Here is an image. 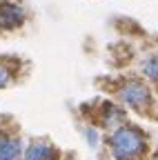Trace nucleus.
<instances>
[{
  "instance_id": "f257e3e1",
  "label": "nucleus",
  "mask_w": 158,
  "mask_h": 160,
  "mask_svg": "<svg viewBox=\"0 0 158 160\" xmlns=\"http://www.w3.org/2000/svg\"><path fill=\"white\" fill-rule=\"evenodd\" d=\"M107 145L114 160H143L147 153V136L136 125H120L111 129L107 136Z\"/></svg>"
},
{
  "instance_id": "f03ea898",
  "label": "nucleus",
  "mask_w": 158,
  "mask_h": 160,
  "mask_svg": "<svg viewBox=\"0 0 158 160\" xmlns=\"http://www.w3.org/2000/svg\"><path fill=\"white\" fill-rule=\"evenodd\" d=\"M118 100H120V105L134 109V111H147L151 109L154 105V96H151V89L147 82L138 78H131V80H125V82L118 87Z\"/></svg>"
},
{
  "instance_id": "7ed1b4c3",
  "label": "nucleus",
  "mask_w": 158,
  "mask_h": 160,
  "mask_svg": "<svg viewBox=\"0 0 158 160\" xmlns=\"http://www.w3.org/2000/svg\"><path fill=\"white\" fill-rule=\"evenodd\" d=\"M27 22V11L20 2L0 0V31H16Z\"/></svg>"
},
{
  "instance_id": "20e7f679",
  "label": "nucleus",
  "mask_w": 158,
  "mask_h": 160,
  "mask_svg": "<svg viewBox=\"0 0 158 160\" xmlns=\"http://www.w3.org/2000/svg\"><path fill=\"white\" fill-rule=\"evenodd\" d=\"M25 153V140L11 133V131H0V160H23Z\"/></svg>"
},
{
  "instance_id": "39448f33",
  "label": "nucleus",
  "mask_w": 158,
  "mask_h": 160,
  "mask_svg": "<svg viewBox=\"0 0 158 160\" xmlns=\"http://www.w3.org/2000/svg\"><path fill=\"white\" fill-rule=\"evenodd\" d=\"M23 160H60V151L47 140H31L25 147Z\"/></svg>"
},
{
  "instance_id": "423d86ee",
  "label": "nucleus",
  "mask_w": 158,
  "mask_h": 160,
  "mask_svg": "<svg viewBox=\"0 0 158 160\" xmlns=\"http://www.w3.org/2000/svg\"><path fill=\"white\" fill-rule=\"evenodd\" d=\"M100 125L103 127H109V129H116V127H120L125 125L127 120H125V111L118 107L116 102H111V100H105V102L100 105Z\"/></svg>"
},
{
  "instance_id": "0eeeda50",
  "label": "nucleus",
  "mask_w": 158,
  "mask_h": 160,
  "mask_svg": "<svg viewBox=\"0 0 158 160\" xmlns=\"http://www.w3.org/2000/svg\"><path fill=\"white\" fill-rule=\"evenodd\" d=\"M140 71H143V76L149 80V82H156V85H158V51L143 58Z\"/></svg>"
},
{
  "instance_id": "6e6552de",
  "label": "nucleus",
  "mask_w": 158,
  "mask_h": 160,
  "mask_svg": "<svg viewBox=\"0 0 158 160\" xmlns=\"http://www.w3.org/2000/svg\"><path fill=\"white\" fill-rule=\"evenodd\" d=\"M16 80V67L9 65L7 60H0V89H7Z\"/></svg>"
},
{
  "instance_id": "1a4fd4ad",
  "label": "nucleus",
  "mask_w": 158,
  "mask_h": 160,
  "mask_svg": "<svg viewBox=\"0 0 158 160\" xmlns=\"http://www.w3.org/2000/svg\"><path fill=\"white\" fill-rule=\"evenodd\" d=\"M85 138H87L89 147H98V142H100V136H98L96 127H85Z\"/></svg>"
}]
</instances>
